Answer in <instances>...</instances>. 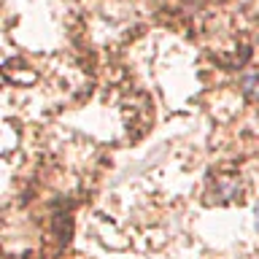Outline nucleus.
Segmentation results:
<instances>
[{
	"mask_svg": "<svg viewBox=\"0 0 259 259\" xmlns=\"http://www.w3.org/2000/svg\"><path fill=\"white\" fill-rule=\"evenodd\" d=\"M248 89L254 92L256 97H259V78H254V81H248Z\"/></svg>",
	"mask_w": 259,
	"mask_h": 259,
	"instance_id": "obj_1",
	"label": "nucleus"
}]
</instances>
